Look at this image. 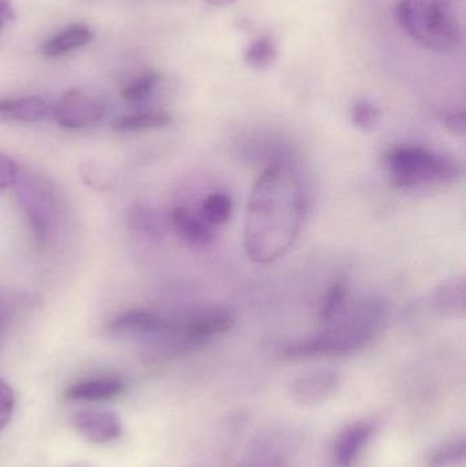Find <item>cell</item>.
I'll return each instance as SVG.
<instances>
[{
  "mask_svg": "<svg viewBox=\"0 0 466 467\" xmlns=\"http://www.w3.org/2000/svg\"><path fill=\"white\" fill-rule=\"evenodd\" d=\"M388 307L380 299H367L352 315L325 327L320 334L305 339L278 345L282 358L301 359L315 357H342L363 350L385 327Z\"/></svg>",
  "mask_w": 466,
  "mask_h": 467,
  "instance_id": "cell-1",
  "label": "cell"
},
{
  "mask_svg": "<svg viewBox=\"0 0 466 467\" xmlns=\"http://www.w3.org/2000/svg\"><path fill=\"white\" fill-rule=\"evenodd\" d=\"M399 24L430 51L451 54L462 41L457 0H401Z\"/></svg>",
  "mask_w": 466,
  "mask_h": 467,
  "instance_id": "cell-2",
  "label": "cell"
},
{
  "mask_svg": "<svg viewBox=\"0 0 466 467\" xmlns=\"http://www.w3.org/2000/svg\"><path fill=\"white\" fill-rule=\"evenodd\" d=\"M385 163L393 185L404 191L437 188L461 174V167L453 159L413 145L394 148L386 155Z\"/></svg>",
  "mask_w": 466,
  "mask_h": 467,
  "instance_id": "cell-3",
  "label": "cell"
},
{
  "mask_svg": "<svg viewBox=\"0 0 466 467\" xmlns=\"http://www.w3.org/2000/svg\"><path fill=\"white\" fill-rule=\"evenodd\" d=\"M109 331L123 337H178L180 326L150 310H128L109 324Z\"/></svg>",
  "mask_w": 466,
  "mask_h": 467,
  "instance_id": "cell-4",
  "label": "cell"
},
{
  "mask_svg": "<svg viewBox=\"0 0 466 467\" xmlns=\"http://www.w3.org/2000/svg\"><path fill=\"white\" fill-rule=\"evenodd\" d=\"M104 112L106 107L101 101L79 90H68L55 106L54 119L60 128L84 129L98 122Z\"/></svg>",
  "mask_w": 466,
  "mask_h": 467,
  "instance_id": "cell-5",
  "label": "cell"
},
{
  "mask_svg": "<svg viewBox=\"0 0 466 467\" xmlns=\"http://www.w3.org/2000/svg\"><path fill=\"white\" fill-rule=\"evenodd\" d=\"M341 386V376L330 369L312 370L290 384V397L298 405L316 406L327 402Z\"/></svg>",
  "mask_w": 466,
  "mask_h": 467,
  "instance_id": "cell-6",
  "label": "cell"
},
{
  "mask_svg": "<svg viewBox=\"0 0 466 467\" xmlns=\"http://www.w3.org/2000/svg\"><path fill=\"white\" fill-rule=\"evenodd\" d=\"M70 422L82 438L96 444L111 443L122 435L119 419L111 411H78L71 417Z\"/></svg>",
  "mask_w": 466,
  "mask_h": 467,
  "instance_id": "cell-7",
  "label": "cell"
},
{
  "mask_svg": "<svg viewBox=\"0 0 466 467\" xmlns=\"http://www.w3.org/2000/svg\"><path fill=\"white\" fill-rule=\"evenodd\" d=\"M377 427L372 422L358 421L345 428L333 447L334 467H355L361 452L374 438Z\"/></svg>",
  "mask_w": 466,
  "mask_h": 467,
  "instance_id": "cell-8",
  "label": "cell"
},
{
  "mask_svg": "<svg viewBox=\"0 0 466 467\" xmlns=\"http://www.w3.org/2000/svg\"><path fill=\"white\" fill-rule=\"evenodd\" d=\"M235 321L226 312H207L191 318L183 327H180L178 337L183 345L199 346L212 337L226 334L234 327Z\"/></svg>",
  "mask_w": 466,
  "mask_h": 467,
  "instance_id": "cell-9",
  "label": "cell"
},
{
  "mask_svg": "<svg viewBox=\"0 0 466 467\" xmlns=\"http://www.w3.org/2000/svg\"><path fill=\"white\" fill-rule=\"evenodd\" d=\"M125 383L117 378H96L79 380L66 389L65 398L74 402H106L119 397Z\"/></svg>",
  "mask_w": 466,
  "mask_h": 467,
  "instance_id": "cell-10",
  "label": "cell"
},
{
  "mask_svg": "<svg viewBox=\"0 0 466 467\" xmlns=\"http://www.w3.org/2000/svg\"><path fill=\"white\" fill-rule=\"evenodd\" d=\"M432 309L443 317H464L466 285L462 276L443 280L432 293Z\"/></svg>",
  "mask_w": 466,
  "mask_h": 467,
  "instance_id": "cell-11",
  "label": "cell"
},
{
  "mask_svg": "<svg viewBox=\"0 0 466 467\" xmlns=\"http://www.w3.org/2000/svg\"><path fill=\"white\" fill-rule=\"evenodd\" d=\"M47 114H48V104L38 96L0 100V120L2 122H40Z\"/></svg>",
  "mask_w": 466,
  "mask_h": 467,
  "instance_id": "cell-12",
  "label": "cell"
},
{
  "mask_svg": "<svg viewBox=\"0 0 466 467\" xmlns=\"http://www.w3.org/2000/svg\"><path fill=\"white\" fill-rule=\"evenodd\" d=\"M172 226L180 238L191 244H212L215 233L204 219L194 215L188 208H175L171 215Z\"/></svg>",
  "mask_w": 466,
  "mask_h": 467,
  "instance_id": "cell-13",
  "label": "cell"
},
{
  "mask_svg": "<svg viewBox=\"0 0 466 467\" xmlns=\"http://www.w3.org/2000/svg\"><path fill=\"white\" fill-rule=\"evenodd\" d=\"M93 40V32L82 24L71 25L63 32L57 33L54 37L43 44V54L46 57H63L74 49L81 48Z\"/></svg>",
  "mask_w": 466,
  "mask_h": 467,
  "instance_id": "cell-14",
  "label": "cell"
},
{
  "mask_svg": "<svg viewBox=\"0 0 466 467\" xmlns=\"http://www.w3.org/2000/svg\"><path fill=\"white\" fill-rule=\"evenodd\" d=\"M21 202L38 241H48L51 236L52 223L47 200L35 191H22Z\"/></svg>",
  "mask_w": 466,
  "mask_h": 467,
  "instance_id": "cell-15",
  "label": "cell"
},
{
  "mask_svg": "<svg viewBox=\"0 0 466 467\" xmlns=\"http://www.w3.org/2000/svg\"><path fill=\"white\" fill-rule=\"evenodd\" d=\"M347 296H349L347 280L344 276L337 277L331 283L327 293L323 296L322 304H320L319 316H317L320 326L328 327L344 316Z\"/></svg>",
  "mask_w": 466,
  "mask_h": 467,
  "instance_id": "cell-16",
  "label": "cell"
},
{
  "mask_svg": "<svg viewBox=\"0 0 466 467\" xmlns=\"http://www.w3.org/2000/svg\"><path fill=\"white\" fill-rule=\"evenodd\" d=\"M171 115L163 111L142 112L137 115H125V117L117 118L112 122V129L115 131H142L150 130V129L164 128L171 123Z\"/></svg>",
  "mask_w": 466,
  "mask_h": 467,
  "instance_id": "cell-17",
  "label": "cell"
},
{
  "mask_svg": "<svg viewBox=\"0 0 466 467\" xmlns=\"http://www.w3.org/2000/svg\"><path fill=\"white\" fill-rule=\"evenodd\" d=\"M128 222L131 233L136 235L150 239V241H156L161 236V224H159L158 218L153 211L145 205L139 204V202L131 205L128 213Z\"/></svg>",
  "mask_w": 466,
  "mask_h": 467,
  "instance_id": "cell-18",
  "label": "cell"
},
{
  "mask_svg": "<svg viewBox=\"0 0 466 467\" xmlns=\"http://www.w3.org/2000/svg\"><path fill=\"white\" fill-rule=\"evenodd\" d=\"M278 57L276 51V44L270 36H262V37L254 40L243 55V60L246 65L256 70H265L271 67Z\"/></svg>",
  "mask_w": 466,
  "mask_h": 467,
  "instance_id": "cell-19",
  "label": "cell"
},
{
  "mask_svg": "<svg viewBox=\"0 0 466 467\" xmlns=\"http://www.w3.org/2000/svg\"><path fill=\"white\" fill-rule=\"evenodd\" d=\"M466 444L464 439L446 441L427 455V467H451L465 460Z\"/></svg>",
  "mask_w": 466,
  "mask_h": 467,
  "instance_id": "cell-20",
  "label": "cell"
},
{
  "mask_svg": "<svg viewBox=\"0 0 466 467\" xmlns=\"http://www.w3.org/2000/svg\"><path fill=\"white\" fill-rule=\"evenodd\" d=\"M202 219L211 227L222 226L229 222L233 213V202L226 193H212L202 202Z\"/></svg>",
  "mask_w": 466,
  "mask_h": 467,
  "instance_id": "cell-21",
  "label": "cell"
},
{
  "mask_svg": "<svg viewBox=\"0 0 466 467\" xmlns=\"http://www.w3.org/2000/svg\"><path fill=\"white\" fill-rule=\"evenodd\" d=\"M159 81H161V76L158 73L142 74L128 87L123 88L120 90V96H122L123 100L129 101V103H139L155 90Z\"/></svg>",
  "mask_w": 466,
  "mask_h": 467,
  "instance_id": "cell-22",
  "label": "cell"
},
{
  "mask_svg": "<svg viewBox=\"0 0 466 467\" xmlns=\"http://www.w3.org/2000/svg\"><path fill=\"white\" fill-rule=\"evenodd\" d=\"M353 125L363 131H372L378 128L380 120V109L368 100L356 101L350 111Z\"/></svg>",
  "mask_w": 466,
  "mask_h": 467,
  "instance_id": "cell-23",
  "label": "cell"
},
{
  "mask_svg": "<svg viewBox=\"0 0 466 467\" xmlns=\"http://www.w3.org/2000/svg\"><path fill=\"white\" fill-rule=\"evenodd\" d=\"M16 410V392L7 381L0 379V432L7 428Z\"/></svg>",
  "mask_w": 466,
  "mask_h": 467,
  "instance_id": "cell-24",
  "label": "cell"
},
{
  "mask_svg": "<svg viewBox=\"0 0 466 467\" xmlns=\"http://www.w3.org/2000/svg\"><path fill=\"white\" fill-rule=\"evenodd\" d=\"M87 171L88 174L82 175V177L87 181L88 185L92 186V188L104 191V189L111 186V172L107 171L106 169H101V167L98 166L93 167L92 164H88Z\"/></svg>",
  "mask_w": 466,
  "mask_h": 467,
  "instance_id": "cell-25",
  "label": "cell"
},
{
  "mask_svg": "<svg viewBox=\"0 0 466 467\" xmlns=\"http://www.w3.org/2000/svg\"><path fill=\"white\" fill-rule=\"evenodd\" d=\"M18 178V166L13 159L0 153V191L13 185Z\"/></svg>",
  "mask_w": 466,
  "mask_h": 467,
  "instance_id": "cell-26",
  "label": "cell"
},
{
  "mask_svg": "<svg viewBox=\"0 0 466 467\" xmlns=\"http://www.w3.org/2000/svg\"><path fill=\"white\" fill-rule=\"evenodd\" d=\"M443 123L446 129L454 136L464 137L466 131V117L465 112H451L443 117Z\"/></svg>",
  "mask_w": 466,
  "mask_h": 467,
  "instance_id": "cell-27",
  "label": "cell"
},
{
  "mask_svg": "<svg viewBox=\"0 0 466 467\" xmlns=\"http://www.w3.org/2000/svg\"><path fill=\"white\" fill-rule=\"evenodd\" d=\"M11 19H14V11L10 0H0V27Z\"/></svg>",
  "mask_w": 466,
  "mask_h": 467,
  "instance_id": "cell-28",
  "label": "cell"
},
{
  "mask_svg": "<svg viewBox=\"0 0 466 467\" xmlns=\"http://www.w3.org/2000/svg\"><path fill=\"white\" fill-rule=\"evenodd\" d=\"M207 5L211 7H229V5H234L238 0H205Z\"/></svg>",
  "mask_w": 466,
  "mask_h": 467,
  "instance_id": "cell-29",
  "label": "cell"
},
{
  "mask_svg": "<svg viewBox=\"0 0 466 467\" xmlns=\"http://www.w3.org/2000/svg\"><path fill=\"white\" fill-rule=\"evenodd\" d=\"M78 467H81V466H78Z\"/></svg>",
  "mask_w": 466,
  "mask_h": 467,
  "instance_id": "cell-30",
  "label": "cell"
}]
</instances>
